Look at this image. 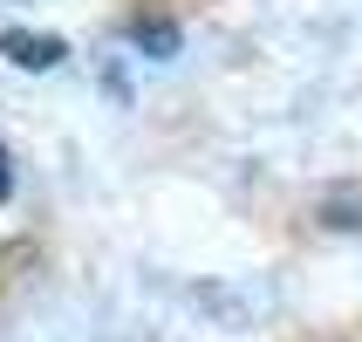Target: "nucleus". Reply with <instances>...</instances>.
<instances>
[{"mask_svg": "<svg viewBox=\"0 0 362 342\" xmlns=\"http://www.w3.org/2000/svg\"><path fill=\"white\" fill-rule=\"evenodd\" d=\"M0 48H7V62H14V69H62V55H69V41L62 35H35V28H7V35H0Z\"/></svg>", "mask_w": 362, "mask_h": 342, "instance_id": "obj_1", "label": "nucleus"}, {"mask_svg": "<svg viewBox=\"0 0 362 342\" xmlns=\"http://www.w3.org/2000/svg\"><path fill=\"white\" fill-rule=\"evenodd\" d=\"M123 41H137L144 55H178V21H158V14H130L123 21Z\"/></svg>", "mask_w": 362, "mask_h": 342, "instance_id": "obj_2", "label": "nucleus"}, {"mask_svg": "<svg viewBox=\"0 0 362 342\" xmlns=\"http://www.w3.org/2000/svg\"><path fill=\"white\" fill-rule=\"evenodd\" d=\"M322 226H335V233L362 226V192H328L322 199Z\"/></svg>", "mask_w": 362, "mask_h": 342, "instance_id": "obj_3", "label": "nucleus"}, {"mask_svg": "<svg viewBox=\"0 0 362 342\" xmlns=\"http://www.w3.org/2000/svg\"><path fill=\"white\" fill-rule=\"evenodd\" d=\"M7 192H14V171H7V151H0V199H7Z\"/></svg>", "mask_w": 362, "mask_h": 342, "instance_id": "obj_4", "label": "nucleus"}]
</instances>
